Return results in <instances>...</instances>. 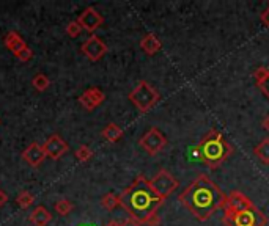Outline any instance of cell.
I'll use <instances>...</instances> for the list:
<instances>
[{
    "label": "cell",
    "mask_w": 269,
    "mask_h": 226,
    "mask_svg": "<svg viewBox=\"0 0 269 226\" xmlns=\"http://www.w3.org/2000/svg\"><path fill=\"white\" fill-rule=\"evenodd\" d=\"M178 201L198 221H206L219 209L225 207L227 195L206 175H198L189 186L178 195Z\"/></svg>",
    "instance_id": "cell-1"
},
{
    "label": "cell",
    "mask_w": 269,
    "mask_h": 226,
    "mask_svg": "<svg viewBox=\"0 0 269 226\" xmlns=\"http://www.w3.org/2000/svg\"><path fill=\"white\" fill-rule=\"evenodd\" d=\"M118 198L120 206L140 224H147L154 215H158L159 207L164 204V200L151 190L148 179L144 175H139Z\"/></svg>",
    "instance_id": "cell-2"
},
{
    "label": "cell",
    "mask_w": 269,
    "mask_h": 226,
    "mask_svg": "<svg viewBox=\"0 0 269 226\" xmlns=\"http://www.w3.org/2000/svg\"><path fill=\"white\" fill-rule=\"evenodd\" d=\"M197 157L206 168L217 170L233 154V146L227 141L222 132L211 129L195 146Z\"/></svg>",
    "instance_id": "cell-3"
},
{
    "label": "cell",
    "mask_w": 269,
    "mask_h": 226,
    "mask_svg": "<svg viewBox=\"0 0 269 226\" xmlns=\"http://www.w3.org/2000/svg\"><path fill=\"white\" fill-rule=\"evenodd\" d=\"M127 99L134 104V107L140 113H147L159 102L161 94L151 83H148L147 80H140L136 85V88L127 94Z\"/></svg>",
    "instance_id": "cell-4"
},
{
    "label": "cell",
    "mask_w": 269,
    "mask_h": 226,
    "mask_svg": "<svg viewBox=\"0 0 269 226\" xmlns=\"http://www.w3.org/2000/svg\"><path fill=\"white\" fill-rule=\"evenodd\" d=\"M222 223L225 226H266L267 217L257 206H253L241 212H225Z\"/></svg>",
    "instance_id": "cell-5"
},
{
    "label": "cell",
    "mask_w": 269,
    "mask_h": 226,
    "mask_svg": "<svg viewBox=\"0 0 269 226\" xmlns=\"http://www.w3.org/2000/svg\"><path fill=\"white\" fill-rule=\"evenodd\" d=\"M148 184H150L151 190L159 198H162L164 201L180 187V182L165 168L159 170V172L156 173L151 179H148Z\"/></svg>",
    "instance_id": "cell-6"
},
{
    "label": "cell",
    "mask_w": 269,
    "mask_h": 226,
    "mask_svg": "<svg viewBox=\"0 0 269 226\" xmlns=\"http://www.w3.org/2000/svg\"><path fill=\"white\" fill-rule=\"evenodd\" d=\"M139 146L148 155H156L167 146V137L158 129V127H151L150 131H147L140 137Z\"/></svg>",
    "instance_id": "cell-7"
},
{
    "label": "cell",
    "mask_w": 269,
    "mask_h": 226,
    "mask_svg": "<svg viewBox=\"0 0 269 226\" xmlns=\"http://www.w3.org/2000/svg\"><path fill=\"white\" fill-rule=\"evenodd\" d=\"M80 50L90 62H99L107 53V44L99 36L92 35L82 42Z\"/></svg>",
    "instance_id": "cell-8"
},
{
    "label": "cell",
    "mask_w": 269,
    "mask_h": 226,
    "mask_svg": "<svg viewBox=\"0 0 269 226\" xmlns=\"http://www.w3.org/2000/svg\"><path fill=\"white\" fill-rule=\"evenodd\" d=\"M80 27L83 28L85 32H88V33H95L99 27H101L104 24V18H103V14L99 13L95 7H87L85 8L80 14H79V18L76 19Z\"/></svg>",
    "instance_id": "cell-9"
},
{
    "label": "cell",
    "mask_w": 269,
    "mask_h": 226,
    "mask_svg": "<svg viewBox=\"0 0 269 226\" xmlns=\"http://www.w3.org/2000/svg\"><path fill=\"white\" fill-rule=\"evenodd\" d=\"M42 148H44V152H46L48 157L52 159V160L62 159L63 155L69 151V145L59 134L49 135V138H46V141L42 143Z\"/></svg>",
    "instance_id": "cell-10"
},
{
    "label": "cell",
    "mask_w": 269,
    "mask_h": 226,
    "mask_svg": "<svg viewBox=\"0 0 269 226\" xmlns=\"http://www.w3.org/2000/svg\"><path fill=\"white\" fill-rule=\"evenodd\" d=\"M255 204L252 200L239 190H233L227 195V203L223 207V212H241V210H247L252 209Z\"/></svg>",
    "instance_id": "cell-11"
},
{
    "label": "cell",
    "mask_w": 269,
    "mask_h": 226,
    "mask_svg": "<svg viewBox=\"0 0 269 226\" xmlns=\"http://www.w3.org/2000/svg\"><path fill=\"white\" fill-rule=\"evenodd\" d=\"M106 101V94L104 91H101L96 87L88 88L87 91H83L79 96V104L87 110V111H93L96 107H99L103 102Z\"/></svg>",
    "instance_id": "cell-12"
},
{
    "label": "cell",
    "mask_w": 269,
    "mask_h": 226,
    "mask_svg": "<svg viewBox=\"0 0 269 226\" xmlns=\"http://www.w3.org/2000/svg\"><path fill=\"white\" fill-rule=\"evenodd\" d=\"M48 157L46 152H44V148H42V145L36 143V141H33V143L28 145L24 151H22V159L25 163H28L30 166L36 168L39 166L42 162H44V159Z\"/></svg>",
    "instance_id": "cell-13"
},
{
    "label": "cell",
    "mask_w": 269,
    "mask_h": 226,
    "mask_svg": "<svg viewBox=\"0 0 269 226\" xmlns=\"http://www.w3.org/2000/svg\"><path fill=\"white\" fill-rule=\"evenodd\" d=\"M4 44H5V47L16 56L21 50H24L25 47H28L27 46V42L24 41V38L18 33V32H8L7 35H5V38H4Z\"/></svg>",
    "instance_id": "cell-14"
},
{
    "label": "cell",
    "mask_w": 269,
    "mask_h": 226,
    "mask_svg": "<svg viewBox=\"0 0 269 226\" xmlns=\"http://www.w3.org/2000/svg\"><path fill=\"white\" fill-rule=\"evenodd\" d=\"M140 49L144 50L147 55H156L162 49V42L154 33H147L144 38L140 39Z\"/></svg>",
    "instance_id": "cell-15"
},
{
    "label": "cell",
    "mask_w": 269,
    "mask_h": 226,
    "mask_svg": "<svg viewBox=\"0 0 269 226\" xmlns=\"http://www.w3.org/2000/svg\"><path fill=\"white\" fill-rule=\"evenodd\" d=\"M52 220V214L44 207V206H36L30 215H28V221L35 226H46Z\"/></svg>",
    "instance_id": "cell-16"
},
{
    "label": "cell",
    "mask_w": 269,
    "mask_h": 226,
    "mask_svg": "<svg viewBox=\"0 0 269 226\" xmlns=\"http://www.w3.org/2000/svg\"><path fill=\"white\" fill-rule=\"evenodd\" d=\"M123 135H124L123 129L115 123H109L101 131V137L106 141H109V143H117V141H120L123 138Z\"/></svg>",
    "instance_id": "cell-17"
},
{
    "label": "cell",
    "mask_w": 269,
    "mask_h": 226,
    "mask_svg": "<svg viewBox=\"0 0 269 226\" xmlns=\"http://www.w3.org/2000/svg\"><path fill=\"white\" fill-rule=\"evenodd\" d=\"M255 157L260 159L264 165H269V137L263 138L260 143L253 148Z\"/></svg>",
    "instance_id": "cell-18"
},
{
    "label": "cell",
    "mask_w": 269,
    "mask_h": 226,
    "mask_svg": "<svg viewBox=\"0 0 269 226\" xmlns=\"http://www.w3.org/2000/svg\"><path fill=\"white\" fill-rule=\"evenodd\" d=\"M32 87H33L36 91L42 93V91H46V90L51 87V80H49V77H48L46 74L38 73V74L32 79Z\"/></svg>",
    "instance_id": "cell-19"
},
{
    "label": "cell",
    "mask_w": 269,
    "mask_h": 226,
    "mask_svg": "<svg viewBox=\"0 0 269 226\" xmlns=\"http://www.w3.org/2000/svg\"><path fill=\"white\" fill-rule=\"evenodd\" d=\"M74 155H76V159H77L79 162L87 163V162H90V160L93 159L95 152H93V149H92L90 146H87V145H80V146L74 151Z\"/></svg>",
    "instance_id": "cell-20"
},
{
    "label": "cell",
    "mask_w": 269,
    "mask_h": 226,
    "mask_svg": "<svg viewBox=\"0 0 269 226\" xmlns=\"http://www.w3.org/2000/svg\"><path fill=\"white\" fill-rule=\"evenodd\" d=\"M73 209H74L73 203H71L69 200H66V198H62V200H59V201L54 204V210H55L60 217H66Z\"/></svg>",
    "instance_id": "cell-21"
},
{
    "label": "cell",
    "mask_w": 269,
    "mask_h": 226,
    "mask_svg": "<svg viewBox=\"0 0 269 226\" xmlns=\"http://www.w3.org/2000/svg\"><path fill=\"white\" fill-rule=\"evenodd\" d=\"M16 203L21 209H28V207H32L33 203H35V196L28 192V190H24L18 195L16 198Z\"/></svg>",
    "instance_id": "cell-22"
},
{
    "label": "cell",
    "mask_w": 269,
    "mask_h": 226,
    "mask_svg": "<svg viewBox=\"0 0 269 226\" xmlns=\"http://www.w3.org/2000/svg\"><path fill=\"white\" fill-rule=\"evenodd\" d=\"M101 206L106 209V210H113L117 206H120V198L118 195L115 193H106L103 198H101Z\"/></svg>",
    "instance_id": "cell-23"
},
{
    "label": "cell",
    "mask_w": 269,
    "mask_h": 226,
    "mask_svg": "<svg viewBox=\"0 0 269 226\" xmlns=\"http://www.w3.org/2000/svg\"><path fill=\"white\" fill-rule=\"evenodd\" d=\"M66 35L69 36V38H77L82 32H83V28L80 27V24L77 22V21H71L68 25H66Z\"/></svg>",
    "instance_id": "cell-24"
},
{
    "label": "cell",
    "mask_w": 269,
    "mask_h": 226,
    "mask_svg": "<svg viewBox=\"0 0 269 226\" xmlns=\"http://www.w3.org/2000/svg\"><path fill=\"white\" fill-rule=\"evenodd\" d=\"M267 73H269V68H266V66H260V68H257L253 71V79H255V83H261V80L267 76Z\"/></svg>",
    "instance_id": "cell-25"
},
{
    "label": "cell",
    "mask_w": 269,
    "mask_h": 226,
    "mask_svg": "<svg viewBox=\"0 0 269 226\" xmlns=\"http://www.w3.org/2000/svg\"><path fill=\"white\" fill-rule=\"evenodd\" d=\"M16 59L22 63H28L32 59H33V50L30 47H25L24 50H21L18 55H16Z\"/></svg>",
    "instance_id": "cell-26"
},
{
    "label": "cell",
    "mask_w": 269,
    "mask_h": 226,
    "mask_svg": "<svg viewBox=\"0 0 269 226\" xmlns=\"http://www.w3.org/2000/svg\"><path fill=\"white\" fill-rule=\"evenodd\" d=\"M258 88H260L261 93L269 99V73H267V76L261 80V83H258Z\"/></svg>",
    "instance_id": "cell-27"
},
{
    "label": "cell",
    "mask_w": 269,
    "mask_h": 226,
    "mask_svg": "<svg viewBox=\"0 0 269 226\" xmlns=\"http://www.w3.org/2000/svg\"><path fill=\"white\" fill-rule=\"evenodd\" d=\"M260 19H261V22H263L266 27H269V8H266L264 11H261Z\"/></svg>",
    "instance_id": "cell-28"
},
{
    "label": "cell",
    "mask_w": 269,
    "mask_h": 226,
    "mask_svg": "<svg viewBox=\"0 0 269 226\" xmlns=\"http://www.w3.org/2000/svg\"><path fill=\"white\" fill-rule=\"evenodd\" d=\"M121 226H142L137 220H134V218H126L124 221H121Z\"/></svg>",
    "instance_id": "cell-29"
},
{
    "label": "cell",
    "mask_w": 269,
    "mask_h": 226,
    "mask_svg": "<svg viewBox=\"0 0 269 226\" xmlns=\"http://www.w3.org/2000/svg\"><path fill=\"white\" fill-rule=\"evenodd\" d=\"M8 203V195L5 190H0V207H4Z\"/></svg>",
    "instance_id": "cell-30"
},
{
    "label": "cell",
    "mask_w": 269,
    "mask_h": 226,
    "mask_svg": "<svg viewBox=\"0 0 269 226\" xmlns=\"http://www.w3.org/2000/svg\"><path fill=\"white\" fill-rule=\"evenodd\" d=\"M261 127L266 131V132H269V115H266L264 118H263V121H261Z\"/></svg>",
    "instance_id": "cell-31"
},
{
    "label": "cell",
    "mask_w": 269,
    "mask_h": 226,
    "mask_svg": "<svg viewBox=\"0 0 269 226\" xmlns=\"http://www.w3.org/2000/svg\"><path fill=\"white\" fill-rule=\"evenodd\" d=\"M106 226H121V221H118V220H110V221L106 223Z\"/></svg>",
    "instance_id": "cell-32"
},
{
    "label": "cell",
    "mask_w": 269,
    "mask_h": 226,
    "mask_svg": "<svg viewBox=\"0 0 269 226\" xmlns=\"http://www.w3.org/2000/svg\"><path fill=\"white\" fill-rule=\"evenodd\" d=\"M267 8H269V2H267Z\"/></svg>",
    "instance_id": "cell-33"
},
{
    "label": "cell",
    "mask_w": 269,
    "mask_h": 226,
    "mask_svg": "<svg viewBox=\"0 0 269 226\" xmlns=\"http://www.w3.org/2000/svg\"><path fill=\"white\" fill-rule=\"evenodd\" d=\"M0 123H2V121H0Z\"/></svg>",
    "instance_id": "cell-34"
}]
</instances>
